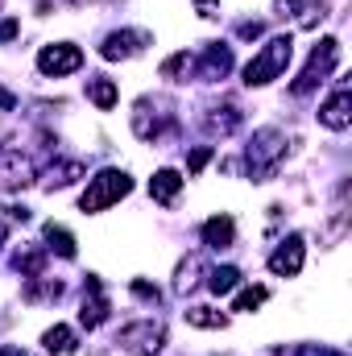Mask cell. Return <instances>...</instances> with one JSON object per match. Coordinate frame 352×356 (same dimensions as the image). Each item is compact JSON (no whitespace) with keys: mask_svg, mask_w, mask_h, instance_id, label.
Wrapping results in <instances>:
<instances>
[{"mask_svg":"<svg viewBox=\"0 0 352 356\" xmlns=\"http://www.w3.org/2000/svg\"><path fill=\"white\" fill-rule=\"evenodd\" d=\"M237 38H262V21H241L237 25Z\"/></svg>","mask_w":352,"mask_h":356,"instance_id":"4dcf8cb0","label":"cell"},{"mask_svg":"<svg viewBox=\"0 0 352 356\" xmlns=\"http://www.w3.org/2000/svg\"><path fill=\"white\" fill-rule=\"evenodd\" d=\"M228 71H232V46L224 42H207L199 54H191V75L203 83H220Z\"/></svg>","mask_w":352,"mask_h":356,"instance_id":"52a82bcc","label":"cell"},{"mask_svg":"<svg viewBox=\"0 0 352 356\" xmlns=\"http://www.w3.org/2000/svg\"><path fill=\"white\" fill-rule=\"evenodd\" d=\"M237 286H241V269L237 266H216L207 273V290L211 294H232Z\"/></svg>","mask_w":352,"mask_h":356,"instance_id":"603a6c76","label":"cell"},{"mask_svg":"<svg viewBox=\"0 0 352 356\" xmlns=\"http://www.w3.org/2000/svg\"><path fill=\"white\" fill-rule=\"evenodd\" d=\"M17 29H21V25H17L13 17H8V21H0V42H13V38H17Z\"/></svg>","mask_w":352,"mask_h":356,"instance_id":"d6a6232c","label":"cell"},{"mask_svg":"<svg viewBox=\"0 0 352 356\" xmlns=\"http://www.w3.org/2000/svg\"><path fill=\"white\" fill-rule=\"evenodd\" d=\"M133 294H137L141 302H162V290H158V286H150L145 277H133Z\"/></svg>","mask_w":352,"mask_h":356,"instance_id":"83f0119b","label":"cell"},{"mask_svg":"<svg viewBox=\"0 0 352 356\" xmlns=\"http://www.w3.org/2000/svg\"><path fill=\"white\" fill-rule=\"evenodd\" d=\"M203 124H207L211 133H220V137H228V133H237V129L245 124V116H241V108H237V104L228 99V104H216V108H211V116H207Z\"/></svg>","mask_w":352,"mask_h":356,"instance_id":"9a60e30c","label":"cell"},{"mask_svg":"<svg viewBox=\"0 0 352 356\" xmlns=\"http://www.w3.org/2000/svg\"><path fill=\"white\" fill-rule=\"evenodd\" d=\"M203 245H207V249H232V245H237V224H232V216H211V220L203 224Z\"/></svg>","mask_w":352,"mask_h":356,"instance_id":"5bb4252c","label":"cell"},{"mask_svg":"<svg viewBox=\"0 0 352 356\" xmlns=\"http://www.w3.org/2000/svg\"><path fill=\"white\" fill-rule=\"evenodd\" d=\"M83 67V50L71 46V42H54V46H42L38 54V71L50 75V79H63V75H75Z\"/></svg>","mask_w":352,"mask_h":356,"instance_id":"ba28073f","label":"cell"},{"mask_svg":"<svg viewBox=\"0 0 352 356\" xmlns=\"http://www.w3.org/2000/svg\"><path fill=\"white\" fill-rule=\"evenodd\" d=\"M141 46H150V33H145V29H116V33H108V38H104L99 54H104L108 63H120V58L141 54Z\"/></svg>","mask_w":352,"mask_h":356,"instance_id":"8fae6325","label":"cell"},{"mask_svg":"<svg viewBox=\"0 0 352 356\" xmlns=\"http://www.w3.org/2000/svg\"><path fill=\"white\" fill-rule=\"evenodd\" d=\"M298 356H344V353H336V348H315V344H307V348H298Z\"/></svg>","mask_w":352,"mask_h":356,"instance_id":"1f68e13d","label":"cell"},{"mask_svg":"<svg viewBox=\"0 0 352 356\" xmlns=\"http://www.w3.org/2000/svg\"><path fill=\"white\" fill-rule=\"evenodd\" d=\"M182 315H186L191 327H203V332H220V327H228V315L216 311V307H186Z\"/></svg>","mask_w":352,"mask_h":356,"instance_id":"d6986e66","label":"cell"},{"mask_svg":"<svg viewBox=\"0 0 352 356\" xmlns=\"http://www.w3.org/2000/svg\"><path fill=\"white\" fill-rule=\"evenodd\" d=\"M303 236H286L273 253H269V269L278 273V277H294L298 269H303Z\"/></svg>","mask_w":352,"mask_h":356,"instance_id":"7c38bea8","label":"cell"},{"mask_svg":"<svg viewBox=\"0 0 352 356\" xmlns=\"http://www.w3.org/2000/svg\"><path fill=\"white\" fill-rule=\"evenodd\" d=\"M88 175V166L83 162H50V170H46V178H42V186L46 191H54V186H71L75 178Z\"/></svg>","mask_w":352,"mask_h":356,"instance_id":"e0dca14e","label":"cell"},{"mask_svg":"<svg viewBox=\"0 0 352 356\" xmlns=\"http://www.w3.org/2000/svg\"><path fill=\"white\" fill-rule=\"evenodd\" d=\"M88 99L99 108V112H112V108H116V99H120V91H116L112 79L95 75V79H88Z\"/></svg>","mask_w":352,"mask_h":356,"instance_id":"ac0fdd59","label":"cell"},{"mask_svg":"<svg viewBox=\"0 0 352 356\" xmlns=\"http://www.w3.org/2000/svg\"><path fill=\"white\" fill-rule=\"evenodd\" d=\"M42 348L50 356H67V353H75V332L67 327V323H54L46 336H42Z\"/></svg>","mask_w":352,"mask_h":356,"instance_id":"ffe728a7","label":"cell"},{"mask_svg":"<svg viewBox=\"0 0 352 356\" xmlns=\"http://www.w3.org/2000/svg\"><path fill=\"white\" fill-rule=\"evenodd\" d=\"M13 266L21 269L25 277H38V273L46 269V253H42V249H29V253H17V257H13Z\"/></svg>","mask_w":352,"mask_h":356,"instance_id":"4316f807","label":"cell"},{"mask_svg":"<svg viewBox=\"0 0 352 356\" xmlns=\"http://www.w3.org/2000/svg\"><path fill=\"white\" fill-rule=\"evenodd\" d=\"M199 273H203V257H195V253H191V257L178 266V273H175V290H178V294L195 290V286H199Z\"/></svg>","mask_w":352,"mask_h":356,"instance_id":"cb8c5ba5","label":"cell"},{"mask_svg":"<svg viewBox=\"0 0 352 356\" xmlns=\"http://www.w3.org/2000/svg\"><path fill=\"white\" fill-rule=\"evenodd\" d=\"M186 75H191V54H186V50L162 63V79H175V83H186Z\"/></svg>","mask_w":352,"mask_h":356,"instance_id":"484cf974","label":"cell"},{"mask_svg":"<svg viewBox=\"0 0 352 356\" xmlns=\"http://www.w3.org/2000/svg\"><path fill=\"white\" fill-rule=\"evenodd\" d=\"M265 298H269V290H265V286H245V290L237 294V302H232V311H249V315H253V311L262 307Z\"/></svg>","mask_w":352,"mask_h":356,"instance_id":"d4e9b609","label":"cell"},{"mask_svg":"<svg viewBox=\"0 0 352 356\" xmlns=\"http://www.w3.org/2000/svg\"><path fill=\"white\" fill-rule=\"evenodd\" d=\"M290 58H294V38H290V33L269 38L262 50H257V58L245 67V83H249V88H265V83H273V79L290 67Z\"/></svg>","mask_w":352,"mask_h":356,"instance_id":"7a4b0ae2","label":"cell"},{"mask_svg":"<svg viewBox=\"0 0 352 356\" xmlns=\"http://www.w3.org/2000/svg\"><path fill=\"white\" fill-rule=\"evenodd\" d=\"M0 241H4V228H0Z\"/></svg>","mask_w":352,"mask_h":356,"instance_id":"e575fe53","label":"cell"},{"mask_svg":"<svg viewBox=\"0 0 352 356\" xmlns=\"http://www.w3.org/2000/svg\"><path fill=\"white\" fill-rule=\"evenodd\" d=\"M286 162V133L282 129H257L245 145V166L253 182H269L278 175V166Z\"/></svg>","mask_w":352,"mask_h":356,"instance_id":"6da1fadb","label":"cell"},{"mask_svg":"<svg viewBox=\"0 0 352 356\" xmlns=\"http://www.w3.org/2000/svg\"><path fill=\"white\" fill-rule=\"evenodd\" d=\"M336 63H340V42H336V38H323V42L311 50V58H307L303 75L290 83V91H294V95H311V91L319 88L332 71H336Z\"/></svg>","mask_w":352,"mask_h":356,"instance_id":"5b68a950","label":"cell"},{"mask_svg":"<svg viewBox=\"0 0 352 356\" xmlns=\"http://www.w3.org/2000/svg\"><path fill=\"white\" fill-rule=\"evenodd\" d=\"M195 13H199L203 21H216V17H220V4H216V0H199V4H195Z\"/></svg>","mask_w":352,"mask_h":356,"instance_id":"f546056e","label":"cell"},{"mask_svg":"<svg viewBox=\"0 0 352 356\" xmlns=\"http://www.w3.org/2000/svg\"><path fill=\"white\" fill-rule=\"evenodd\" d=\"M58 294H63V286L54 277H46V273L29 277V286H25V302H54Z\"/></svg>","mask_w":352,"mask_h":356,"instance_id":"7402d4cb","label":"cell"},{"mask_svg":"<svg viewBox=\"0 0 352 356\" xmlns=\"http://www.w3.org/2000/svg\"><path fill=\"white\" fill-rule=\"evenodd\" d=\"M178 191H182V175H178V170H158V175L150 178V195H154L162 207H175Z\"/></svg>","mask_w":352,"mask_h":356,"instance_id":"2e32d148","label":"cell"},{"mask_svg":"<svg viewBox=\"0 0 352 356\" xmlns=\"http://www.w3.org/2000/svg\"><path fill=\"white\" fill-rule=\"evenodd\" d=\"M175 129V104L166 95H141L133 104V133L141 141H162Z\"/></svg>","mask_w":352,"mask_h":356,"instance_id":"3957f363","label":"cell"},{"mask_svg":"<svg viewBox=\"0 0 352 356\" xmlns=\"http://www.w3.org/2000/svg\"><path fill=\"white\" fill-rule=\"evenodd\" d=\"M38 178L29 154L21 149H0V191H25L29 182Z\"/></svg>","mask_w":352,"mask_h":356,"instance_id":"9c48e42d","label":"cell"},{"mask_svg":"<svg viewBox=\"0 0 352 356\" xmlns=\"http://www.w3.org/2000/svg\"><path fill=\"white\" fill-rule=\"evenodd\" d=\"M133 191V178L125 175V170H99V175L88 182V191H83V199H79V207L95 216V211H104V207H112V203H120L125 195Z\"/></svg>","mask_w":352,"mask_h":356,"instance_id":"277c9868","label":"cell"},{"mask_svg":"<svg viewBox=\"0 0 352 356\" xmlns=\"http://www.w3.org/2000/svg\"><path fill=\"white\" fill-rule=\"evenodd\" d=\"M108 294H104V282L95 277V273H88V282H83V307H79V323L88 327V332H95L104 319H108Z\"/></svg>","mask_w":352,"mask_h":356,"instance_id":"30bf717a","label":"cell"},{"mask_svg":"<svg viewBox=\"0 0 352 356\" xmlns=\"http://www.w3.org/2000/svg\"><path fill=\"white\" fill-rule=\"evenodd\" d=\"M319 124H328V129H336V133H344L352 124V91L349 88H336V95L319 108Z\"/></svg>","mask_w":352,"mask_h":356,"instance_id":"4fadbf2b","label":"cell"},{"mask_svg":"<svg viewBox=\"0 0 352 356\" xmlns=\"http://www.w3.org/2000/svg\"><path fill=\"white\" fill-rule=\"evenodd\" d=\"M207 162H211V149H207V145H199V149H191V158H186V170H191V175H199Z\"/></svg>","mask_w":352,"mask_h":356,"instance_id":"f1b7e54d","label":"cell"},{"mask_svg":"<svg viewBox=\"0 0 352 356\" xmlns=\"http://www.w3.org/2000/svg\"><path fill=\"white\" fill-rule=\"evenodd\" d=\"M13 108H17V95H13V91H4V88H0V112H13Z\"/></svg>","mask_w":352,"mask_h":356,"instance_id":"836d02e7","label":"cell"},{"mask_svg":"<svg viewBox=\"0 0 352 356\" xmlns=\"http://www.w3.org/2000/svg\"><path fill=\"white\" fill-rule=\"evenodd\" d=\"M46 249L71 261V257H75V236H71L63 224H54V220H50V224H46Z\"/></svg>","mask_w":352,"mask_h":356,"instance_id":"44dd1931","label":"cell"},{"mask_svg":"<svg viewBox=\"0 0 352 356\" xmlns=\"http://www.w3.org/2000/svg\"><path fill=\"white\" fill-rule=\"evenodd\" d=\"M116 344H120L125 353H133V356H158L162 348H166V327L154 323V319H141V323L120 327Z\"/></svg>","mask_w":352,"mask_h":356,"instance_id":"8992f818","label":"cell"}]
</instances>
